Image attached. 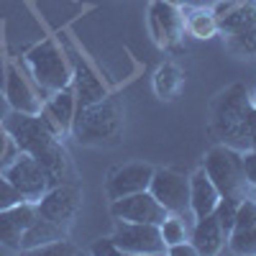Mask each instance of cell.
<instances>
[{"mask_svg":"<svg viewBox=\"0 0 256 256\" xmlns=\"http://www.w3.org/2000/svg\"><path fill=\"white\" fill-rule=\"evenodd\" d=\"M212 134L238 152L256 148V105L244 84L228 88L212 105Z\"/></svg>","mask_w":256,"mask_h":256,"instance_id":"obj_1","label":"cell"},{"mask_svg":"<svg viewBox=\"0 0 256 256\" xmlns=\"http://www.w3.org/2000/svg\"><path fill=\"white\" fill-rule=\"evenodd\" d=\"M72 134L84 146H110L120 141L123 134V116L116 98H102L100 102L82 105L74 113Z\"/></svg>","mask_w":256,"mask_h":256,"instance_id":"obj_2","label":"cell"},{"mask_svg":"<svg viewBox=\"0 0 256 256\" xmlns=\"http://www.w3.org/2000/svg\"><path fill=\"white\" fill-rule=\"evenodd\" d=\"M212 13L230 52L244 59H256V0H218Z\"/></svg>","mask_w":256,"mask_h":256,"instance_id":"obj_3","label":"cell"},{"mask_svg":"<svg viewBox=\"0 0 256 256\" xmlns=\"http://www.w3.org/2000/svg\"><path fill=\"white\" fill-rule=\"evenodd\" d=\"M3 128L8 131L10 141L16 144L18 152L31 154V156H41L49 146H54L59 141V131L54 128V123L44 116V113H20V110H10L3 118Z\"/></svg>","mask_w":256,"mask_h":256,"instance_id":"obj_4","label":"cell"},{"mask_svg":"<svg viewBox=\"0 0 256 256\" xmlns=\"http://www.w3.org/2000/svg\"><path fill=\"white\" fill-rule=\"evenodd\" d=\"M26 64H28V72L36 82L38 92H56L64 90L72 84V70L64 54L59 52V46L54 41H41L36 44L28 54H26Z\"/></svg>","mask_w":256,"mask_h":256,"instance_id":"obj_5","label":"cell"},{"mask_svg":"<svg viewBox=\"0 0 256 256\" xmlns=\"http://www.w3.org/2000/svg\"><path fill=\"white\" fill-rule=\"evenodd\" d=\"M205 174L212 180V184L218 187L220 195H236V198H246V177H244V159L241 152L233 146H212L205 154Z\"/></svg>","mask_w":256,"mask_h":256,"instance_id":"obj_6","label":"cell"},{"mask_svg":"<svg viewBox=\"0 0 256 256\" xmlns=\"http://www.w3.org/2000/svg\"><path fill=\"white\" fill-rule=\"evenodd\" d=\"M3 174L18 190V195L24 198L26 202H36L52 187V180L46 174V169L38 164L36 156L24 154V152H18L13 156V162L3 169Z\"/></svg>","mask_w":256,"mask_h":256,"instance_id":"obj_7","label":"cell"},{"mask_svg":"<svg viewBox=\"0 0 256 256\" xmlns=\"http://www.w3.org/2000/svg\"><path fill=\"white\" fill-rule=\"evenodd\" d=\"M110 238H113V244L118 246L120 254H164L166 251L162 230L154 223L118 220Z\"/></svg>","mask_w":256,"mask_h":256,"instance_id":"obj_8","label":"cell"},{"mask_svg":"<svg viewBox=\"0 0 256 256\" xmlns=\"http://www.w3.org/2000/svg\"><path fill=\"white\" fill-rule=\"evenodd\" d=\"M34 205L41 218L67 228L80 210V187L74 182H59V184L49 187Z\"/></svg>","mask_w":256,"mask_h":256,"instance_id":"obj_9","label":"cell"},{"mask_svg":"<svg viewBox=\"0 0 256 256\" xmlns=\"http://www.w3.org/2000/svg\"><path fill=\"white\" fill-rule=\"evenodd\" d=\"M148 192L164 205L166 212L187 216L190 210V177L174 172V169H154Z\"/></svg>","mask_w":256,"mask_h":256,"instance_id":"obj_10","label":"cell"},{"mask_svg":"<svg viewBox=\"0 0 256 256\" xmlns=\"http://www.w3.org/2000/svg\"><path fill=\"white\" fill-rule=\"evenodd\" d=\"M110 212L116 220H131V223H154L159 226L166 218L164 205L152 195L148 190L144 192H134V195H126L113 200Z\"/></svg>","mask_w":256,"mask_h":256,"instance_id":"obj_11","label":"cell"},{"mask_svg":"<svg viewBox=\"0 0 256 256\" xmlns=\"http://www.w3.org/2000/svg\"><path fill=\"white\" fill-rule=\"evenodd\" d=\"M152 31L159 46L174 49L184 34V16L169 0H154L152 6Z\"/></svg>","mask_w":256,"mask_h":256,"instance_id":"obj_12","label":"cell"},{"mask_svg":"<svg viewBox=\"0 0 256 256\" xmlns=\"http://www.w3.org/2000/svg\"><path fill=\"white\" fill-rule=\"evenodd\" d=\"M34 218H36V205L26 200L0 210V246H6L10 251H20L24 233L34 223Z\"/></svg>","mask_w":256,"mask_h":256,"instance_id":"obj_13","label":"cell"},{"mask_svg":"<svg viewBox=\"0 0 256 256\" xmlns=\"http://www.w3.org/2000/svg\"><path fill=\"white\" fill-rule=\"evenodd\" d=\"M3 92H6V100H8V105H10V110L41 113V108H44V98H38V92L31 88L28 77L20 72L18 67H13V64L6 70Z\"/></svg>","mask_w":256,"mask_h":256,"instance_id":"obj_14","label":"cell"},{"mask_svg":"<svg viewBox=\"0 0 256 256\" xmlns=\"http://www.w3.org/2000/svg\"><path fill=\"white\" fill-rule=\"evenodd\" d=\"M152 174H154V166H148V164H123L116 172H110L105 192H108L110 200L134 195V192H144L148 190Z\"/></svg>","mask_w":256,"mask_h":256,"instance_id":"obj_15","label":"cell"},{"mask_svg":"<svg viewBox=\"0 0 256 256\" xmlns=\"http://www.w3.org/2000/svg\"><path fill=\"white\" fill-rule=\"evenodd\" d=\"M228 246L233 254H256V200L244 198L236 223L228 233Z\"/></svg>","mask_w":256,"mask_h":256,"instance_id":"obj_16","label":"cell"},{"mask_svg":"<svg viewBox=\"0 0 256 256\" xmlns=\"http://www.w3.org/2000/svg\"><path fill=\"white\" fill-rule=\"evenodd\" d=\"M190 241H192V246L198 248V254L212 256V254H218L226 246L228 236L223 233V228L216 220V216L210 212V216L195 218V223H192V228H190Z\"/></svg>","mask_w":256,"mask_h":256,"instance_id":"obj_17","label":"cell"},{"mask_svg":"<svg viewBox=\"0 0 256 256\" xmlns=\"http://www.w3.org/2000/svg\"><path fill=\"white\" fill-rule=\"evenodd\" d=\"M41 113H44L59 134L64 131H72V120H74V113H77V98L72 92V84L64 90H56L52 92L46 100H44V108H41Z\"/></svg>","mask_w":256,"mask_h":256,"instance_id":"obj_18","label":"cell"},{"mask_svg":"<svg viewBox=\"0 0 256 256\" xmlns=\"http://www.w3.org/2000/svg\"><path fill=\"white\" fill-rule=\"evenodd\" d=\"M72 92L77 98V108L100 102L102 98H108L105 84L100 82V77L84 62H74V70H72Z\"/></svg>","mask_w":256,"mask_h":256,"instance_id":"obj_19","label":"cell"},{"mask_svg":"<svg viewBox=\"0 0 256 256\" xmlns=\"http://www.w3.org/2000/svg\"><path fill=\"white\" fill-rule=\"evenodd\" d=\"M218 200H220L218 187L205 174V169H198V172L190 177V210H192V216L195 218L210 216V212L216 210Z\"/></svg>","mask_w":256,"mask_h":256,"instance_id":"obj_20","label":"cell"},{"mask_svg":"<svg viewBox=\"0 0 256 256\" xmlns=\"http://www.w3.org/2000/svg\"><path fill=\"white\" fill-rule=\"evenodd\" d=\"M59 238H67L64 236V228L46 220V218H41L38 212H36V218L34 223L26 228L24 233V241H20V251H38L41 246H46V244H54Z\"/></svg>","mask_w":256,"mask_h":256,"instance_id":"obj_21","label":"cell"},{"mask_svg":"<svg viewBox=\"0 0 256 256\" xmlns=\"http://www.w3.org/2000/svg\"><path fill=\"white\" fill-rule=\"evenodd\" d=\"M184 28L198 38H210L218 31V18L212 8H192V13L184 18Z\"/></svg>","mask_w":256,"mask_h":256,"instance_id":"obj_22","label":"cell"},{"mask_svg":"<svg viewBox=\"0 0 256 256\" xmlns=\"http://www.w3.org/2000/svg\"><path fill=\"white\" fill-rule=\"evenodd\" d=\"M187 216H190V212H187ZM190 228H192V223H187L184 216H180V212H166V218L159 223L162 238H164L166 246L180 244V241H187V238H190Z\"/></svg>","mask_w":256,"mask_h":256,"instance_id":"obj_23","label":"cell"},{"mask_svg":"<svg viewBox=\"0 0 256 256\" xmlns=\"http://www.w3.org/2000/svg\"><path fill=\"white\" fill-rule=\"evenodd\" d=\"M241 200L244 198H236V195H220L216 210H212V216H216V220L220 223L223 233L228 236L233 223H236V216H238V208H241Z\"/></svg>","mask_w":256,"mask_h":256,"instance_id":"obj_24","label":"cell"},{"mask_svg":"<svg viewBox=\"0 0 256 256\" xmlns=\"http://www.w3.org/2000/svg\"><path fill=\"white\" fill-rule=\"evenodd\" d=\"M16 202H24V198H20L18 190L6 180V174L0 172V210H6V208H10Z\"/></svg>","mask_w":256,"mask_h":256,"instance_id":"obj_25","label":"cell"},{"mask_svg":"<svg viewBox=\"0 0 256 256\" xmlns=\"http://www.w3.org/2000/svg\"><path fill=\"white\" fill-rule=\"evenodd\" d=\"M241 159H244V177H246L248 187H256V148L241 152Z\"/></svg>","mask_w":256,"mask_h":256,"instance_id":"obj_26","label":"cell"},{"mask_svg":"<svg viewBox=\"0 0 256 256\" xmlns=\"http://www.w3.org/2000/svg\"><path fill=\"white\" fill-rule=\"evenodd\" d=\"M13 154H18V148H16V144L10 141L8 131L3 128V123H0V162H6V159L13 156Z\"/></svg>","mask_w":256,"mask_h":256,"instance_id":"obj_27","label":"cell"},{"mask_svg":"<svg viewBox=\"0 0 256 256\" xmlns=\"http://www.w3.org/2000/svg\"><path fill=\"white\" fill-rule=\"evenodd\" d=\"M166 251L172 254V256H195V254H198V248L192 246L190 238H187V241H180V244H172V246H166Z\"/></svg>","mask_w":256,"mask_h":256,"instance_id":"obj_28","label":"cell"},{"mask_svg":"<svg viewBox=\"0 0 256 256\" xmlns=\"http://www.w3.org/2000/svg\"><path fill=\"white\" fill-rule=\"evenodd\" d=\"M92 254L100 256V254H120V251H118V246L113 244V238H100V241H95Z\"/></svg>","mask_w":256,"mask_h":256,"instance_id":"obj_29","label":"cell"},{"mask_svg":"<svg viewBox=\"0 0 256 256\" xmlns=\"http://www.w3.org/2000/svg\"><path fill=\"white\" fill-rule=\"evenodd\" d=\"M169 3H174L177 8H212L218 0H169Z\"/></svg>","mask_w":256,"mask_h":256,"instance_id":"obj_30","label":"cell"},{"mask_svg":"<svg viewBox=\"0 0 256 256\" xmlns=\"http://www.w3.org/2000/svg\"><path fill=\"white\" fill-rule=\"evenodd\" d=\"M10 113V105H8V100H6V92L0 90V123H3V118Z\"/></svg>","mask_w":256,"mask_h":256,"instance_id":"obj_31","label":"cell"},{"mask_svg":"<svg viewBox=\"0 0 256 256\" xmlns=\"http://www.w3.org/2000/svg\"><path fill=\"white\" fill-rule=\"evenodd\" d=\"M254 200H256V187H254Z\"/></svg>","mask_w":256,"mask_h":256,"instance_id":"obj_32","label":"cell"},{"mask_svg":"<svg viewBox=\"0 0 256 256\" xmlns=\"http://www.w3.org/2000/svg\"><path fill=\"white\" fill-rule=\"evenodd\" d=\"M254 105H256V98H254Z\"/></svg>","mask_w":256,"mask_h":256,"instance_id":"obj_33","label":"cell"}]
</instances>
